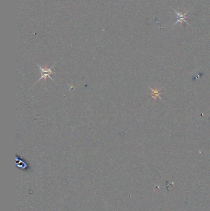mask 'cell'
<instances>
[{
  "label": "cell",
  "mask_w": 210,
  "mask_h": 211,
  "mask_svg": "<svg viewBox=\"0 0 210 211\" xmlns=\"http://www.w3.org/2000/svg\"><path fill=\"white\" fill-rule=\"evenodd\" d=\"M38 67L40 68V69H41V77L40 78L38 79V81H37V82H36L35 83H37L38 82H39V81H40V80H41L42 78H45V81L46 82V80H47V78H49L50 79H51V80H52V81L54 82L53 79H52V78L51 77V76H50V75H51V74L53 73V72H52V68L53 67V66L51 67H49L47 66V65H45V67L43 68V67H41L40 66V65H38Z\"/></svg>",
  "instance_id": "6da1fadb"
},
{
  "label": "cell",
  "mask_w": 210,
  "mask_h": 211,
  "mask_svg": "<svg viewBox=\"0 0 210 211\" xmlns=\"http://www.w3.org/2000/svg\"><path fill=\"white\" fill-rule=\"evenodd\" d=\"M173 10L176 13L177 16V21L176 22H175V23L173 24V27H174V25H176L177 23H179V22L182 23V22H186L188 25L190 26V25L187 23V21H186V19H187V18H189V17H190V16H186L188 12H189V11H186V12L182 13V12H177V11L175 10L174 9H173Z\"/></svg>",
  "instance_id": "7a4b0ae2"
},
{
  "label": "cell",
  "mask_w": 210,
  "mask_h": 211,
  "mask_svg": "<svg viewBox=\"0 0 210 211\" xmlns=\"http://www.w3.org/2000/svg\"><path fill=\"white\" fill-rule=\"evenodd\" d=\"M148 88H149L150 90L152 91V92H151L152 97H151V98H150V99L154 98V99H156V98H159L160 99H161V96H160V95H161V92H160V91L161 90V89L163 88V87H161V88H160V89L155 88V89H154H154H152V88H150V86H148Z\"/></svg>",
  "instance_id": "3957f363"
}]
</instances>
